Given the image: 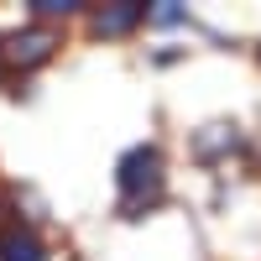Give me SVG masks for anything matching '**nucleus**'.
I'll list each match as a JSON object with an SVG mask.
<instances>
[{
	"instance_id": "nucleus-1",
	"label": "nucleus",
	"mask_w": 261,
	"mask_h": 261,
	"mask_svg": "<svg viewBox=\"0 0 261 261\" xmlns=\"http://www.w3.org/2000/svg\"><path fill=\"white\" fill-rule=\"evenodd\" d=\"M115 178H120V214H141L151 204H162L167 162H162L157 146H130L120 157V167H115Z\"/></svg>"
},
{
	"instance_id": "nucleus-2",
	"label": "nucleus",
	"mask_w": 261,
	"mask_h": 261,
	"mask_svg": "<svg viewBox=\"0 0 261 261\" xmlns=\"http://www.w3.org/2000/svg\"><path fill=\"white\" fill-rule=\"evenodd\" d=\"M53 47H58V37L47 32V27H27V32H16L6 47H0V63H11V68H42V63L53 58Z\"/></svg>"
},
{
	"instance_id": "nucleus-3",
	"label": "nucleus",
	"mask_w": 261,
	"mask_h": 261,
	"mask_svg": "<svg viewBox=\"0 0 261 261\" xmlns=\"http://www.w3.org/2000/svg\"><path fill=\"white\" fill-rule=\"evenodd\" d=\"M141 21H146V6H141V0H120V6L94 11V32H99V37H125V32H136Z\"/></svg>"
},
{
	"instance_id": "nucleus-4",
	"label": "nucleus",
	"mask_w": 261,
	"mask_h": 261,
	"mask_svg": "<svg viewBox=\"0 0 261 261\" xmlns=\"http://www.w3.org/2000/svg\"><path fill=\"white\" fill-rule=\"evenodd\" d=\"M235 146H241V125L214 120V125H204L199 136H193V157H199V162H214V157H225V151H235Z\"/></svg>"
},
{
	"instance_id": "nucleus-5",
	"label": "nucleus",
	"mask_w": 261,
	"mask_h": 261,
	"mask_svg": "<svg viewBox=\"0 0 261 261\" xmlns=\"http://www.w3.org/2000/svg\"><path fill=\"white\" fill-rule=\"evenodd\" d=\"M0 261H42V241H37L32 230L16 225L6 241H0Z\"/></svg>"
},
{
	"instance_id": "nucleus-6",
	"label": "nucleus",
	"mask_w": 261,
	"mask_h": 261,
	"mask_svg": "<svg viewBox=\"0 0 261 261\" xmlns=\"http://www.w3.org/2000/svg\"><path fill=\"white\" fill-rule=\"evenodd\" d=\"M183 16H188V11H183V6H172V0H162V6H151V11H146L151 27H178Z\"/></svg>"
},
{
	"instance_id": "nucleus-7",
	"label": "nucleus",
	"mask_w": 261,
	"mask_h": 261,
	"mask_svg": "<svg viewBox=\"0 0 261 261\" xmlns=\"http://www.w3.org/2000/svg\"><path fill=\"white\" fill-rule=\"evenodd\" d=\"M37 16H73V0H32Z\"/></svg>"
},
{
	"instance_id": "nucleus-8",
	"label": "nucleus",
	"mask_w": 261,
	"mask_h": 261,
	"mask_svg": "<svg viewBox=\"0 0 261 261\" xmlns=\"http://www.w3.org/2000/svg\"><path fill=\"white\" fill-rule=\"evenodd\" d=\"M11 230H16V220H11V209H6V204H0V241H6V235H11Z\"/></svg>"
}]
</instances>
